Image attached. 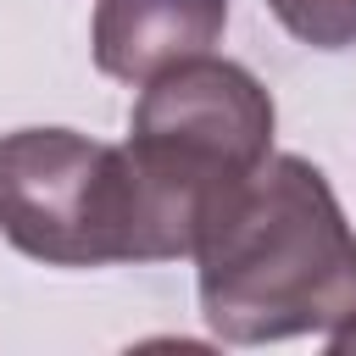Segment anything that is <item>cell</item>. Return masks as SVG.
Segmentation results:
<instances>
[{
  "label": "cell",
  "instance_id": "cell-1",
  "mask_svg": "<svg viewBox=\"0 0 356 356\" xmlns=\"http://www.w3.org/2000/svg\"><path fill=\"white\" fill-rule=\"evenodd\" d=\"M195 267L200 312L234 345L328 334L356 312V234L300 156H267L211 206Z\"/></svg>",
  "mask_w": 356,
  "mask_h": 356
},
{
  "label": "cell",
  "instance_id": "cell-2",
  "mask_svg": "<svg viewBox=\"0 0 356 356\" xmlns=\"http://www.w3.org/2000/svg\"><path fill=\"white\" fill-rule=\"evenodd\" d=\"M128 156L145 200L150 261L195 256L211 206L273 156V95L222 56L156 72L134 106Z\"/></svg>",
  "mask_w": 356,
  "mask_h": 356
},
{
  "label": "cell",
  "instance_id": "cell-3",
  "mask_svg": "<svg viewBox=\"0 0 356 356\" xmlns=\"http://www.w3.org/2000/svg\"><path fill=\"white\" fill-rule=\"evenodd\" d=\"M0 234L50 267L150 261L145 200L128 145L72 128H17L0 139Z\"/></svg>",
  "mask_w": 356,
  "mask_h": 356
},
{
  "label": "cell",
  "instance_id": "cell-4",
  "mask_svg": "<svg viewBox=\"0 0 356 356\" xmlns=\"http://www.w3.org/2000/svg\"><path fill=\"white\" fill-rule=\"evenodd\" d=\"M228 0H95V67L122 83L206 56L222 39Z\"/></svg>",
  "mask_w": 356,
  "mask_h": 356
},
{
  "label": "cell",
  "instance_id": "cell-5",
  "mask_svg": "<svg viewBox=\"0 0 356 356\" xmlns=\"http://www.w3.org/2000/svg\"><path fill=\"white\" fill-rule=\"evenodd\" d=\"M273 17L312 50L356 44V0H267Z\"/></svg>",
  "mask_w": 356,
  "mask_h": 356
},
{
  "label": "cell",
  "instance_id": "cell-6",
  "mask_svg": "<svg viewBox=\"0 0 356 356\" xmlns=\"http://www.w3.org/2000/svg\"><path fill=\"white\" fill-rule=\"evenodd\" d=\"M328 345H334V350H356V312H350L345 323L328 328Z\"/></svg>",
  "mask_w": 356,
  "mask_h": 356
}]
</instances>
